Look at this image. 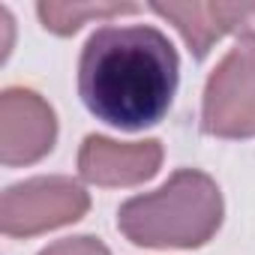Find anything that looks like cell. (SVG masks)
<instances>
[{
	"instance_id": "cell-1",
	"label": "cell",
	"mask_w": 255,
	"mask_h": 255,
	"mask_svg": "<svg viewBox=\"0 0 255 255\" xmlns=\"http://www.w3.org/2000/svg\"><path fill=\"white\" fill-rule=\"evenodd\" d=\"M180 57L153 24H105L81 48L78 96L84 108L123 132L156 126L177 93Z\"/></svg>"
},
{
	"instance_id": "cell-2",
	"label": "cell",
	"mask_w": 255,
	"mask_h": 255,
	"mask_svg": "<svg viewBox=\"0 0 255 255\" xmlns=\"http://www.w3.org/2000/svg\"><path fill=\"white\" fill-rule=\"evenodd\" d=\"M225 219L219 183L198 171H174L156 192L132 195L117 210V228L132 246L144 249H201Z\"/></svg>"
},
{
	"instance_id": "cell-3",
	"label": "cell",
	"mask_w": 255,
	"mask_h": 255,
	"mask_svg": "<svg viewBox=\"0 0 255 255\" xmlns=\"http://www.w3.org/2000/svg\"><path fill=\"white\" fill-rule=\"evenodd\" d=\"M201 129L213 138H255V30L237 36L201 96Z\"/></svg>"
},
{
	"instance_id": "cell-4",
	"label": "cell",
	"mask_w": 255,
	"mask_h": 255,
	"mask_svg": "<svg viewBox=\"0 0 255 255\" xmlns=\"http://www.w3.org/2000/svg\"><path fill=\"white\" fill-rule=\"evenodd\" d=\"M90 210V192L63 174L30 177L6 186L0 198V228L6 237H36L84 219Z\"/></svg>"
},
{
	"instance_id": "cell-5",
	"label": "cell",
	"mask_w": 255,
	"mask_h": 255,
	"mask_svg": "<svg viewBox=\"0 0 255 255\" xmlns=\"http://www.w3.org/2000/svg\"><path fill=\"white\" fill-rule=\"evenodd\" d=\"M57 144V114L30 87L0 93V162L21 168L45 159Z\"/></svg>"
},
{
	"instance_id": "cell-6",
	"label": "cell",
	"mask_w": 255,
	"mask_h": 255,
	"mask_svg": "<svg viewBox=\"0 0 255 255\" xmlns=\"http://www.w3.org/2000/svg\"><path fill=\"white\" fill-rule=\"evenodd\" d=\"M162 165V141H114L108 135H87L78 147V174L90 186L117 189L138 186L156 177Z\"/></svg>"
},
{
	"instance_id": "cell-7",
	"label": "cell",
	"mask_w": 255,
	"mask_h": 255,
	"mask_svg": "<svg viewBox=\"0 0 255 255\" xmlns=\"http://www.w3.org/2000/svg\"><path fill=\"white\" fill-rule=\"evenodd\" d=\"M150 9L177 27L195 60H204L222 36L240 30L249 18H255V6L231 3H150Z\"/></svg>"
},
{
	"instance_id": "cell-8",
	"label": "cell",
	"mask_w": 255,
	"mask_h": 255,
	"mask_svg": "<svg viewBox=\"0 0 255 255\" xmlns=\"http://www.w3.org/2000/svg\"><path fill=\"white\" fill-rule=\"evenodd\" d=\"M141 6L135 3H39L36 15L42 21V27L48 33L57 36H72L75 30H81L84 21H105L114 15H132Z\"/></svg>"
},
{
	"instance_id": "cell-9",
	"label": "cell",
	"mask_w": 255,
	"mask_h": 255,
	"mask_svg": "<svg viewBox=\"0 0 255 255\" xmlns=\"http://www.w3.org/2000/svg\"><path fill=\"white\" fill-rule=\"evenodd\" d=\"M39 255H111V249L99 237L78 234V237H66V240H57V243L45 246Z\"/></svg>"
}]
</instances>
